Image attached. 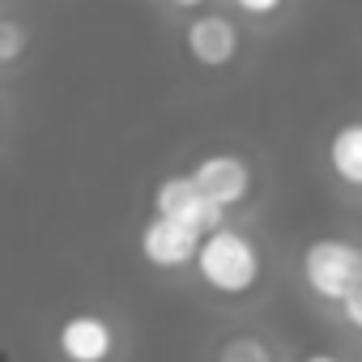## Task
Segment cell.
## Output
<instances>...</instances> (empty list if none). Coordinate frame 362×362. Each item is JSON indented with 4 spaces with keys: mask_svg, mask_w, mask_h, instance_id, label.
Instances as JSON below:
<instances>
[{
    "mask_svg": "<svg viewBox=\"0 0 362 362\" xmlns=\"http://www.w3.org/2000/svg\"><path fill=\"white\" fill-rule=\"evenodd\" d=\"M26 43H30V30L22 22H9L0 18V64H13L26 56Z\"/></svg>",
    "mask_w": 362,
    "mask_h": 362,
    "instance_id": "7c38bea8",
    "label": "cell"
},
{
    "mask_svg": "<svg viewBox=\"0 0 362 362\" xmlns=\"http://www.w3.org/2000/svg\"><path fill=\"white\" fill-rule=\"evenodd\" d=\"M294 290L298 298L328 324L332 311L345 303L354 281L362 277V235L354 230H324L311 235L294 256Z\"/></svg>",
    "mask_w": 362,
    "mask_h": 362,
    "instance_id": "7a4b0ae2",
    "label": "cell"
},
{
    "mask_svg": "<svg viewBox=\"0 0 362 362\" xmlns=\"http://www.w3.org/2000/svg\"><path fill=\"white\" fill-rule=\"evenodd\" d=\"M56 354L64 362H115L124 354V328L107 311H73L56 324Z\"/></svg>",
    "mask_w": 362,
    "mask_h": 362,
    "instance_id": "52a82bcc",
    "label": "cell"
},
{
    "mask_svg": "<svg viewBox=\"0 0 362 362\" xmlns=\"http://www.w3.org/2000/svg\"><path fill=\"white\" fill-rule=\"evenodd\" d=\"M328 328L337 332V341H341L345 349H362V277L354 281V290L345 294V303L332 311Z\"/></svg>",
    "mask_w": 362,
    "mask_h": 362,
    "instance_id": "8fae6325",
    "label": "cell"
},
{
    "mask_svg": "<svg viewBox=\"0 0 362 362\" xmlns=\"http://www.w3.org/2000/svg\"><path fill=\"white\" fill-rule=\"evenodd\" d=\"M247 39L252 30L226 9V5H209L201 13H188L179 22V43H184V56L192 60V69L201 73H235L247 56Z\"/></svg>",
    "mask_w": 362,
    "mask_h": 362,
    "instance_id": "3957f363",
    "label": "cell"
},
{
    "mask_svg": "<svg viewBox=\"0 0 362 362\" xmlns=\"http://www.w3.org/2000/svg\"><path fill=\"white\" fill-rule=\"evenodd\" d=\"M188 175L197 179V188L226 214V218H239L252 209L256 192H260V166L243 153V149H209L201 153Z\"/></svg>",
    "mask_w": 362,
    "mask_h": 362,
    "instance_id": "5b68a950",
    "label": "cell"
},
{
    "mask_svg": "<svg viewBox=\"0 0 362 362\" xmlns=\"http://www.w3.org/2000/svg\"><path fill=\"white\" fill-rule=\"evenodd\" d=\"M149 209L153 214H166L175 222H188L197 230H214L226 222V214L197 188V179L188 170H175V175H162L153 184V197H149Z\"/></svg>",
    "mask_w": 362,
    "mask_h": 362,
    "instance_id": "ba28073f",
    "label": "cell"
},
{
    "mask_svg": "<svg viewBox=\"0 0 362 362\" xmlns=\"http://www.w3.org/2000/svg\"><path fill=\"white\" fill-rule=\"evenodd\" d=\"M209 362H294V354L277 332L260 324H235L214 341Z\"/></svg>",
    "mask_w": 362,
    "mask_h": 362,
    "instance_id": "9c48e42d",
    "label": "cell"
},
{
    "mask_svg": "<svg viewBox=\"0 0 362 362\" xmlns=\"http://www.w3.org/2000/svg\"><path fill=\"white\" fill-rule=\"evenodd\" d=\"M201 239H205V230H197L188 222H175V218L149 209V218L136 230V256L153 273H192L197 252H201Z\"/></svg>",
    "mask_w": 362,
    "mask_h": 362,
    "instance_id": "8992f818",
    "label": "cell"
},
{
    "mask_svg": "<svg viewBox=\"0 0 362 362\" xmlns=\"http://www.w3.org/2000/svg\"><path fill=\"white\" fill-rule=\"evenodd\" d=\"M315 170L332 201H341L345 209H362V107L337 115L324 128L315 145Z\"/></svg>",
    "mask_w": 362,
    "mask_h": 362,
    "instance_id": "277c9868",
    "label": "cell"
},
{
    "mask_svg": "<svg viewBox=\"0 0 362 362\" xmlns=\"http://www.w3.org/2000/svg\"><path fill=\"white\" fill-rule=\"evenodd\" d=\"M222 5L252 35H281L286 26H294V18L303 13L307 0H222Z\"/></svg>",
    "mask_w": 362,
    "mask_h": 362,
    "instance_id": "30bf717a",
    "label": "cell"
},
{
    "mask_svg": "<svg viewBox=\"0 0 362 362\" xmlns=\"http://www.w3.org/2000/svg\"><path fill=\"white\" fill-rule=\"evenodd\" d=\"M188 277L222 307H252L273 281V247L252 218H226L205 230Z\"/></svg>",
    "mask_w": 362,
    "mask_h": 362,
    "instance_id": "6da1fadb",
    "label": "cell"
},
{
    "mask_svg": "<svg viewBox=\"0 0 362 362\" xmlns=\"http://www.w3.org/2000/svg\"><path fill=\"white\" fill-rule=\"evenodd\" d=\"M162 5H166L170 13H179V18H188V13H201V9H209V5H222V0H162Z\"/></svg>",
    "mask_w": 362,
    "mask_h": 362,
    "instance_id": "4fadbf2b",
    "label": "cell"
},
{
    "mask_svg": "<svg viewBox=\"0 0 362 362\" xmlns=\"http://www.w3.org/2000/svg\"><path fill=\"white\" fill-rule=\"evenodd\" d=\"M349 362H362V349H349Z\"/></svg>",
    "mask_w": 362,
    "mask_h": 362,
    "instance_id": "5bb4252c",
    "label": "cell"
}]
</instances>
